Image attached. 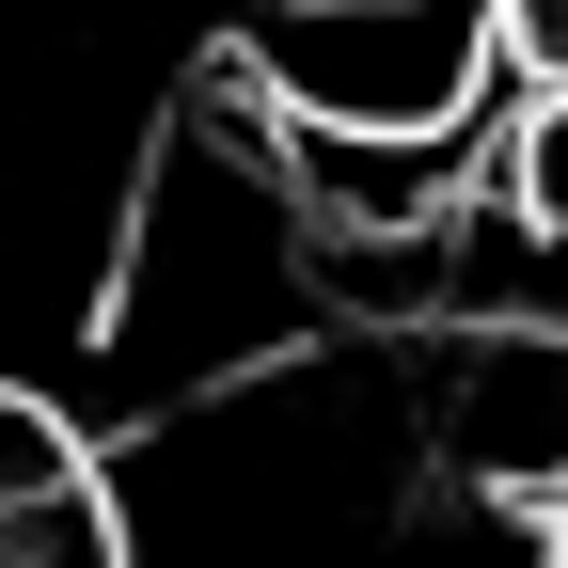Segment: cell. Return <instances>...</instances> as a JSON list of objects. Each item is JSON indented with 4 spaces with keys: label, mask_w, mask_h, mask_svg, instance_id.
Listing matches in <instances>:
<instances>
[{
    "label": "cell",
    "mask_w": 568,
    "mask_h": 568,
    "mask_svg": "<svg viewBox=\"0 0 568 568\" xmlns=\"http://www.w3.org/2000/svg\"><path fill=\"white\" fill-rule=\"evenodd\" d=\"M332 284H316V222L284 190V126L253 95H174L142 126V159L111 190V237H95V301H80V347L111 410H190L284 347H316Z\"/></svg>",
    "instance_id": "obj_1"
},
{
    "label": "cell",
    "mask_w": 568,
    "mask_h": 568,
    "mask_svg": "<svg viewBox=\"0 0 568 568\" xmlns=\"http://www.w3.org/2000/svg\"><path fill=\"white\" fill-rule=\"evenodd\" d=\"M237 95L301 142H489L521 32L489 0H268L237 17Z\"/></svg>",
    "instance_id": "obj_2"
},
{
    "label": "cell",
    "mask_w": 568,
    "mask_h": 568,
    "mask_svg": "<svg viewBox=\"0 0 568 568\" xmlns=\"http://www.w3.org/2000/svg\"><path fill=\"white\" fill-rule=\"evenodd\" d=\"M63 489H95V443H80V426H63L32 379H0V521L63 506Z\"/></svg>",
    "instance_id": "obj_3"
},
{
    "label": "cell",
    "mask_w": 568,
    "mask_h": 568,
    "mask_svg": "<svg viewBox=\"0 0 568 568\" xmlns=\"http://www.w3.org/2000/svg\"><path fill=\"white\" fill-rule=\"evenodd\" d=\"M0 568H126V552H111V506H95V489H63V506L0 521Z\"/></svg>",
    "instance_id": "obj_4"
}]
</instances>
